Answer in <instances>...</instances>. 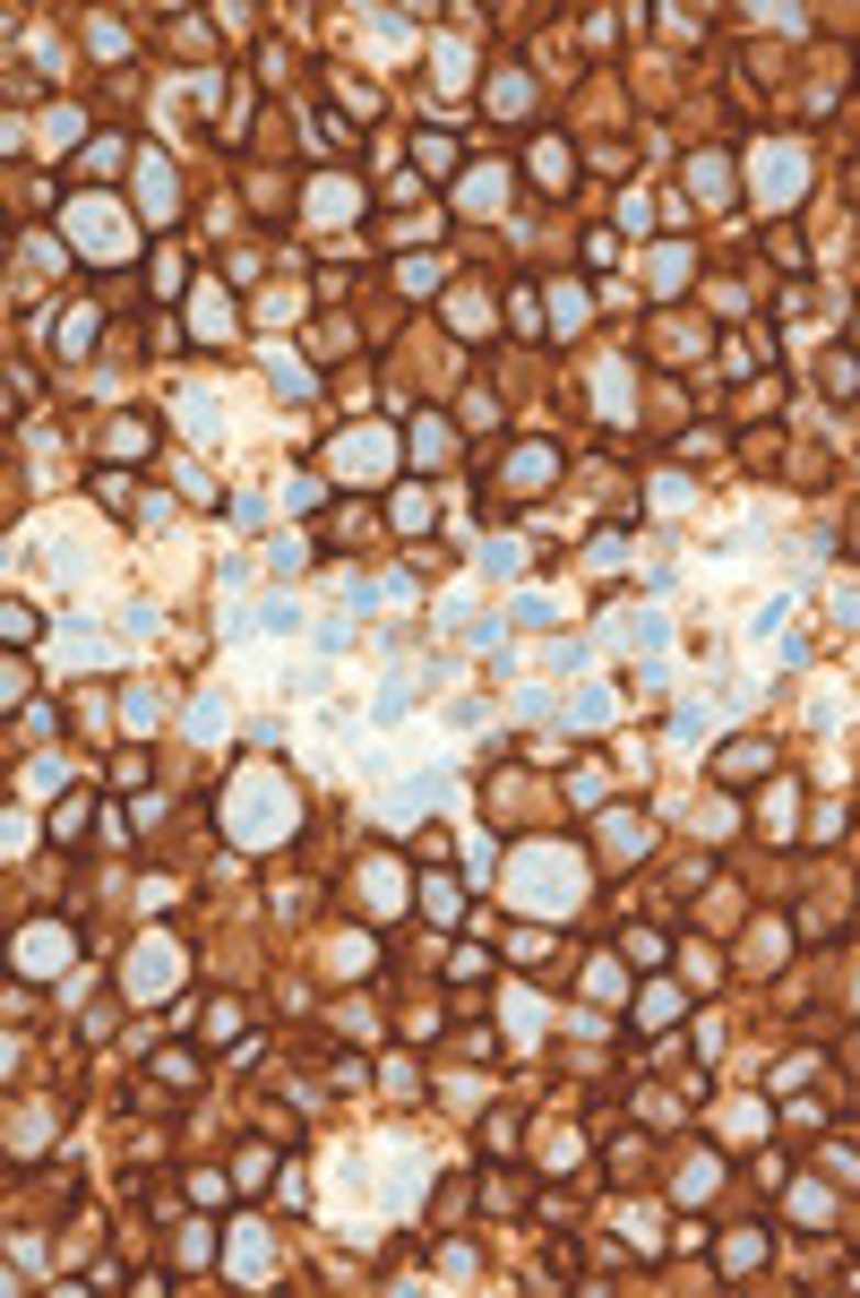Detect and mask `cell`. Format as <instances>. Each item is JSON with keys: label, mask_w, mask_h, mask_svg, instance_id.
I'll return each mask as SVG.
<instances>
[{"label": "cell", "mask_w": 860, "mask_h": 1298, "mask_svg": "<svg viewBox=\"0 0 860 1298\" xmlns=\"http://www.w3.org/2000/svg\"><path fill=\"white\" fill-rule=\"evenodd\" d=\"M491 112H500V121L534 112V78H525V69H500V78H491Z\"/></svg>", "instance_id": "obj_1"}, {"label": "cell", "mask_w": 860, "mask_h": 1298, "mask_svg": "<svg viewBox=\"0 0 860 1298\" xmlns=\"http://www.w3.org/2000/svg\"><path fill=\"white\" fill-rule=\"evenodd\" d=\"M766 765H774V749H766V740H740V749L714 757V774H723V783H740V774H766Z\"/></svg>", "instance_id": "obj_2"}, {"label": "cell", "mask_w": 860, "mask_h": 1298, "mask_svg": "<svg viewBox=\"0 0 860 1298\" xmlns=\"http://www.w3.org/2000/svg\"><path fill=\"white\" fill-rule=\"evenodd\" d=\"M585 327V284H559L551 293V336H577Z\"/></svg>", "instance_id": "obj_3"}, {"label": "cell", "mask_w": 860, "mask_h": 1298, "mask_svg": "<svg viewBox=\"0 0 860 1298\" xmlns=\"http://www.w3.org/2000/svg\"><path fill=\"white\" fill-rule=\"evenodd\" d=\"M121 155H130V138H96V147L78 155V172H87V181H112V172H121Z\"/></svg>", "instance_id": "obj_4"}, {"label": "cell", "mask_w": 860, "mask_h": 1298, "mask_svg": "<svg viewBox=\"0 0 860 1298\" xmlns=\"http://www.w3.org/2000/svg\"><path fill=\"white\" fill-rule=\"evenodd\" d=\"M817 388H826V396H852V388H860V361H852V353H826V361H817Z\"/></svg>", "instance_id": "obj_5"}, {"label": "cell", "mask_w": 860, "mask_h": 1298, "mask_svg": "<svg viewBox=\"0 0 860 1298\" xmlns=\"http://www.w3.org/2000/svg\"><path fill=\"white\" fill-rule=\"evenodd\" d=\"M671 1015H680V989H662V981H655V989L637 998V1032H655V1023H671Z\"/></svg>", "instance_id": "obj_6"}, {"label": "cell", "mask_w": 860, "mask_h": 1298, "mask_svg": "<svg viewBox=\"0 0 860 1298\" xmlns=\"http://www.w3.org/2000/svg\"><path fill=\"white\" fill-rule=\"evenodd\" d=\"M534 181H543V190H568V147H559V138L534 147Z\"/></svg>", "instance_id": "obj_7"}, {"label": "cell", "mask_w": 860, "mask_h": 1298, "mask_svg": "<svg viewBox=\"0 0 860 1298\" xmlns=\"http://www.w3.org/2000/svg\"><path fill=\"white\" fill-rule=\"evenodd\" d=\"M697 190H706V199H731V164H723V155H697Z\"/></svg>", "instance_id": "obj_8"}, {"label": "cell", "mask_w": 860, "mask_h": 1298, "mask_svg": "<svg viewBox=\"0 0 860 1298\" xmlns=\"http://www.w3.org/2000/svg\"><path fill=\"white\" fill-rule=\"evenodd\" d=\"M147 439H155L147 422H121V430H112V456H121V465H138V456H147Z\"/></svg>", "instance_id": "obj_9"}, {"label": "cell", "mask_w": 860, "mask_h": 1298, "mask_svg": "<svg viewBox=\"0 0 860 1298\" xmlns=\"http://www.w3.org/2000/svg\"><path fill=\"white\" fill-rule=\"evenodd\" d=\"M422 164L448 181V172H456V138H439V130H431V138H422Z\"/></svg>", "instance_id": "obj_10"}, {"label": "cell", "mask_w": 860, "mask_h": 1298, "mask_svg": "<svg viewBox=\"0 0 860 1298\" xmlns=\"http://www.w3.org/2000/svg\"><path fill=\"white\" fill-rule=\"evenodd\" d=\"M233 1187H242V1196H250V1187H267V1152H242V1161H233Z\"/></svg>", "instance_id": "obj_11"}, {"label": "cell", "mask_w": 860, "mask_h": 1298, "mask_svg": "<svg viewBox=\"0 0 860 1298\" xmlns=\"http://www.w3.org/2000/svg\"><path fill=\"white\" fill-rule=\"evenodd\" d=\"M147 276H155V293H172V284H181V250H155Z\"/></svg>", "instance_id": "obj_12"}, {"label": "cell", "mask_w": 860, "mask_h": 1298, "mask_svg": "<svg viewBox=\"0 0 860 1298\" xmlns=\"http://www.w3.org/2000/svg\"><path fill=\"white\" fill-rule=\"evenodd\" d=\"M413 439H422V465H439V456L456 448V439H448V430H439V422H422V430H413Z\"/></svg>", "instance_id": "obj_13"}]
</instances>
